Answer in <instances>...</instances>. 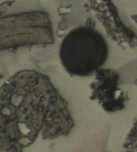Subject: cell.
<instances>
[{"label": "cell", "instance_id": "obj_1", "mask_svg": "<svg viewBox=\"0 0 137 152\" xmlns=\"http://www.w3.org/2000/svg\"><path fill=\"white\" fill-rule=\"evenodd\" d=\"M1 152H23L41 132L44 139L68 135L74 121L68 104L48 76L19 71L0 90Z\"/></svg>", "mask_w": 137, "mask_h": 152}, {"label": "cell", "instance_id": "obj_3", "mask_svg": "<svg viewBox=\"0 0 137 152\" xmlns=\"http://www.w3.org/2000/svg\"><path fill=\"white\" fill-rule=\"evenodd\" d=\"M52 23L47 12L30 11L5 15L1 18V48L10 50L23 46L51 44Z\"/></svg>", "mask_w": 137, "mask_h": 152}, {"label": "cell", "instance_id": "obj_4", "mask_svg": "<svg viewBox=\"0 0 137 152\" xmlns=\"http://www.w3.org/2000/svg\"><path fill=\"white\" fill-rule=\"evenodd\" d=\"M95 80L90 85L92 94L90 99L98 100L105 110H115L114 100L118 97L117 75L113 71L100 68L95 72Z\"/></svg>", "mask_w": 137, "mask_h": 152}, {"label": "cell", "instance_id": "obj_2", "mask_svg": "<svg viewBox=\"0 0 137 152\" xmlns=\"http://www.w3.org/2000/svg\"><path fill=\"white\" fill-rule=\"evenodd\" d=\"M91 19L85 26L66 34L60 49L61 63L73 76H88L100 68L108 57L105 38L94 28Z\"/></svg>", "mask_w": 137, "mask_h": 152}]
</instances>
